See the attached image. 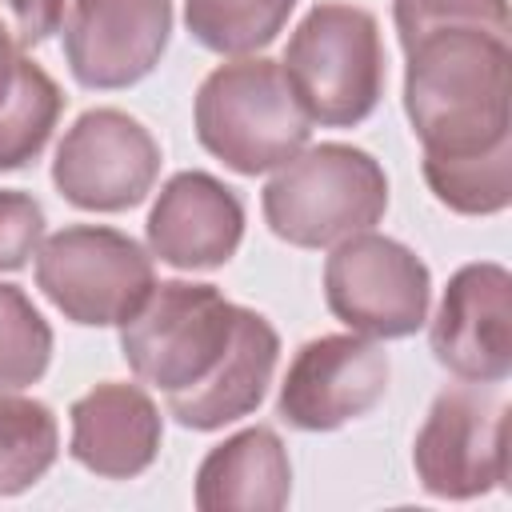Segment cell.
Returning <instances> with one entry per match:
<instances>
[{
	"label": "cell",
	"instance_id": "obj_1",
	"mask_svg": "<svg viewBox=\"0 0 512 512\" xmlns=\"http://www.w3.org/2000/svg\"><path fill=\"white\" fill-rule=\"evenodd\" d=\"M120 356L140 384L164 392L180 428L216 432L260 408L280 336L268 316L232 304L216 284L160 280L120 324Z\"/></svg>",
	"mask_w": 512,
	"mask_h": 512
},
{
	"label": "cell",
	"instance_id": "obj_2",
	"mask_svg": "<svg viewBox=\"0 0 512 512\" xmlns=\"http://www.w3.org/2000/svg\"><path fill=\"white\" fill-rule=\"evenodd\" d=\"M404 56V112L424 160H480L512 148L508 36L436 28Z\"/></svg>",
	"mask_w": 512,
	"mask_h": 512
},
{
	"label": "cell",
	"instance_id": "obj_3",
	"mask_svg": "<svg viewBox=\"0 0 512 512\" xmlns=\"http://www.w3.org/2000/svg\"><path fill=\"white\" fill-rule=\"evenodd\" d=\"M196 140L224 168L260 176L308 148L312 120L292 92L284 68L268 56H236L216 64L192 104Z\"/></svg>",
	"mask_w": 512,
	"mask_h": 512
},
{
	"label": "cell",
	"instance_id": "obj_4",
	"mask_svg": "<svg viewBox=\"0 0 512 512\" xmlns=\"http://www.w3.org/2000/svg\"><path fill=\"white\" fill-rule=\"evenodd\" d=\"M260 208L284 244L332 248L384 220L388 176L372 152L324 140L276 168L260 192Z\"/></svg>",
	"mask_w": 512,
	"mask_h": 512
},
{
	"label": "cell",
	"instance_id": "obj_5",
	"mask_svg": "<svg viewBox=\"0 0 512 512\" xmlns=\"http://www.w3.org/2000/svg\"><path fill=\"white\" fill-rule=\"evenodd\" d=\"M312 124L356 128L384 96V44L368 8L320 0L288 36L280 60Z\"/></svg>",
	"mask_w": 512,
	"mask_h": 512
},
{
	"label": "cell",
	"instance_id": "obj_6",
	"mask_svg": "<svg viewBox=\"0 0 512 512\" xmlns=\"http://www.w3.org/2000/svg\"><path fill=\"white\" fill-rule=\"evenodd\" d=\"M36 288L84 328H120L156 288L144 244L104 224H68L36 248Z\"/></svg>",
	"mask_w": 512,
	"mask_h": 512
},
{
	"label": "cell",
	"instance_id": "obj_7",
	"mask_svg": "<svg viewBox=\"0 0 512 512\" xmlns=\"http://www.w3.org/2000/svg\"><path fill=\"white\" fill-rule=\"evenodd\" d=\"M508 424L512 408L496 384L444 388L412 444V468L428 496L476 500L508 480Z\"/></svg>",
	"mask_w": 512,
	"mask_h": 512
},
{
	"label": "cell",
	"instance_id": "obj_8",
	"mask_svg": "<svg viewBox=\"0 0 512 512\" xmlns=\"http://www.w3.org/2000/svg\"><path fill=\"white\" fill-rule=\"evenodd\" d=\"M432 300L428 264L400 240L356 232L324 260V304L356 336L404 340L424 328Z\"/></svg>",
	"mask_w": 512,
	"mask_h": 512
},
{
	"label": "cell",
	"instance_id": "obj_9",
	"mask_svg": "<svg viewBox=\"0 0 512 512\" xmlns=\"http://www.w3.org/2000/svg\"><path fill=\"white\" fill-rule=\"evenodd\" d=\"M160 176L156 136L120 108H88L64 132L52 184L80 212H128Z\"/></svg>",
	"mask_w": 512,
	"mask_h": 512
},
{
	"label": "cell",
	"instance_id": "obj_10",
	"mask_svg": "<svg viewBox=\"0 0 512 512\" xmlns=\"http://www.w3.org/2000/svg\"><path fill=\"white\" fill-rule=\"evenodd\" d=\"M388 352L364 336L308 340L280 384L276 416L296 432H336L368 416L388 392Z\"/></svg>",
	"mask_w": 512,
	"mask_h": 512
},
{
	"label": "cell",
	"instance_id": "obj_11",
	"mask_svg": "<svg viewBox=\"0 0 512 512\" xmlns=\"http://www.w3.org/2000/svg\"><path fill=\"white\" fill-rule=\"evenodd\" d=\"M440 368L468 384H504L512 372V272L476 260L452 272L428 328Z\"/></svg>",
	"mask_w": 512,
	"mask_h": 512
},
{
	"label": "cell",
	"instance_id": "obj_12",
	"mask_svg": "<svg viewBox=\"0 0 512 512\" xmlns=\"http://www.w3.org/2000/svg\"><path fill=\"white\" fill-rule=\"evenodd\" d=\"M172 36V0H72L64 60L80 88L116 92L140 84Z\"/></svg>",
	"mask_w": 512,
	"mask_h": 512
},
{
	"label": "cell",
	"instance_id": "obj_13",
	"mask_svg": "<svg viewBox=\"0 0 512 512\" xmlns=\"http://www.w3.org/2000/svg\"><path fill=\"white\" fill-rule=\"evenodd\" d=\"M144 232L148 252L180 272L224 268L244 240V200L212 172L188 168L164 180Z\"/></svg>",
	"mask_w": 512,
	"mask_h": 512
},
{
	"label": "cell",
	"instance_id": "obj_14",
	"mask_svg": "<svg viewBox=\"0 0 512 512\" xmlns=\"http://www.w3.org/2000/svg\"><path fill=\"white\" fill-rule=\"evenodd\" d=\"M68 452L100 480H132L160 456L164 420L156 400L140 384L104 380L72 404Z\"/></svg>",
	"mask_w": 512,
	"mask_h": 512
},
{
	"label": "cell",
	"instance_id": "obj_15",
	"mask_svg": "<svg viewBox=\"0 0 512 512\" xmlns=\"http://www.w3.org/2000/svg\"><path fill=\"white\" fill-rule=\"evenodd\" d=\"M292 496V460L284 440L256 424L216 444L196 468L200 512H280Z\"/></svg>",
	"mask_w": 512,
	"mask_h": 512
},
{
	"label": "cell",
	"instance_id": "obj_16",
	"mask_svg": "<svg viewBox=\"0 0 512 512\" xmlns=\"http://www.w3.org/2000/svg\"><path fill=\"white\" fill-rule=\"evenodd\" d=\"M300 0H184L188 36L216 56H256L268 48Z\"/></svg>",
	"mask_w": 512,
	"mask_h": 512
},
{
	"label": "cell",
	"instance_id": "obj_17",
	"mask_svg": "<svg viewBox=\"0 0 512 512\" xmlns=\"http://www.w3.org/2000/svg\"><path fill=\"white\" fill-rule=\"evenodd\" d=\"M60 456V424L44 400L0 392V496H20Z\"/></svg>",
	"mask_w": 512,
	"mask_h": 512
},
{
	"label": "cell",
	"instance_id": "obj_18",
	"mask_svg": "<svg viewBox=\"0 0 512 512\" xmlns=\"http://www.w3.org/2000/svg\"><path fill=\"white\" fill-rule=\"evenodd\" d=\"M64 112V92L60 84L24 56L20 80L0 104V172H20L28 168L44 144L52 140V128Z\"/></svg>",
	"mask_w": 512,
	"mask_h": 512
},
{
	"label": "cell",
	"instance_id": "obj_19",
	"mask_svg": "<svg viewBox=\"0 0 512 512\" xmlns=\"http://www.w3.org/2000/svg\"><path fill=\"white\" fill-rule=\"evenodd\" d=\"M432 196L460 216H496L512 204V148L480 160H424Z\"/></svg>",
	"mask_w": 512,
	"mask_h": 512
},
{
	"label": "cell",
	"instance_id": "obj_20",
	"mask_svg": "<svg viewBox=\"0 0 512 512\" xmlns=\"http://www.w3.org/2000/svg\"><path fill=\"white\" fill-rule=\"evenodd\" d=\"M52 364V328L24 288L0 284V392L36 384Z\"/></svg>",
	"mask_w": 512,
	"mask_h": 512
},
{
	"label": "cell",
	"instance_id": "obj_21",
	"mask_svg": "<svg viewBox=\"0 0 512 512\" xmlns=\"http://www.w3.org/2000/svg\"><path fill=\"white\" fill-rule=\"evenodd\" d=\"M400 48L436 28H484L508 36V0H392Z\"/></svg>",
	"mask_w": 512,
	"mask_h": 512
},
{
	"label": "cell",
	"instance_id": "obj_22",
	"mask_svg": "<svg viewBox=\"0 0 512 512\" xmlns=\"http://www.w3.org/2000/svg\"><path fill=\"white\" fill-rule=\"evenodd\" d=\"M44 240V208L36 196L0 188V272H20Z\"/></svg>",
	"mask_w": 512,
	"mask_h": 512
},
{
	"label": "cell",
	"instance_id": "obj_23",
	"mask_svg": "<svg viewBox=\"0 0 512 512\" xmlns=\"http://www.w3.org/2000/svg\"><path fill=\"white\" fill-rule=\"evenodd\" d=\"M64 20V0H0V28L20 44H44Z\"/></svg>",
	"mask_w": 512,
	"mask_h": 512
},
{
	"label": "cell",
	"instance_id": "obj_24",
	"mask_svg": "<svg viewBox=\"0 0 512 512\" xmlns=\"http://www.w3.org/2000/svg\"><path fill=\"white\" fill-rule=\"evenodd\" d=\"M20 68H24V48L0 28V104L8 100V92L16 88L20 80Z\"/></svg>",
	"mask_w": 512,
	"mask_h": 512
}]
</instances>
